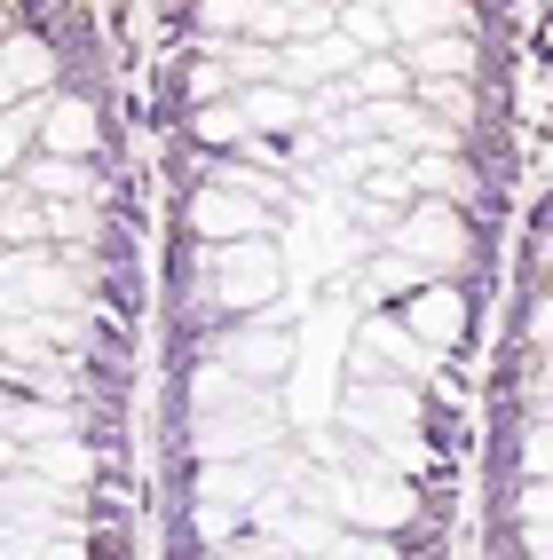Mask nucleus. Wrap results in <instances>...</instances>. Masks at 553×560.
Masks as SVG:
<instances>
[{"label": "nucleus", "instance_id": "obj_1", "mask_svg": "<svg viewBox=\"0 0 553 560\" xmlns=\"http://www.w3.org/2000/svg\"><path fill=\"white\" fill-rule=\"evenodd\" d=\"M198 301L214 316H253L285 292V260L269 237H230V245H198Z\"/></svg>", "mask_w": 553, "mask_h": 560}, {"label": "nucleus", "instance_id": "obj_2", "mask_svg": "<svg viewBox=\"0 0 553 560\" xmlns=\"http://www.w3.org/2000/svg\"><path fill=\"white\" fill-rule=\"evenodd\" d=\"M388 245H395V253H412L427 277H459V269H466V253H474V237H466V206H451V198H419V206H403V213H395V230H388Z\"/></svg>", "mask_w": 553, "mask_h": 560}, {"label": "nucleus", "instance_id": "obj_3", "mask_svg": "<svg viewBox=\"0 0 553 560\" xmlns=\"http://www.w3.org/2000/svg\"><path fill=\"white\" fill-rule=\"evenodd\" d=\"M191 434H198V458H262V451H277L285 419H277V402H269L262 387H253L245 402L191 410Z\"/></svg>", "mask_w": 553, "mask_h": 560}, {"label": "nucleus", "instance_id": "obj_4", "mask_svg": "<svg viewBox=\"0 0 553 560\" xmlns=\"http://www.w3.org/2000/svg\"><path fill=\"white\" fill-rule=\"evenodd\" d=\"M262 490H269V466L262 458H198V474H191V505L206 513V537L214 545H221V529H230L238 513L262 505Z\"/></svg>", "mask_w": 553, "mask_h": 560}, {"label": "nucleus", "instance_id": "obj_5", "mask_svg": "<svg viewBox=\"0 0 553 560\" xmlns=\"http://www.w3.org/2000/svg\"><path fill=\"white\" fill-rule=\"evenodd\" d=\"M191 237L198 245H230V237H269V198L238 190V182H198L191 190Z\"/></svg>", "mask_w": 553, "mask_h": 560}, {"label": "nucleus", "instance_id": "obj_6", "mask_svg": "<svg viewBox=\"0 0 553 560\" xmlns=\"http://www.w3.org/2000/svg\"><path fill=\"white\" fill-rule=\"evenodd\" d=\"M206 355H221L230 371H245V380H277V371L292 363V331L277 308H253L245 324H230L221 340H206Z\"/></svg>", "mask_w": 553, "mask_h": 560}, {"label": "nucleus", "instance_id": "obj_7", "mask_svg": "<svg viewBox=\"0 0 553 560\" xmlns=\"http://www.w3.org/2000/svg\"><path fill=\"white\" fill-rule=\"evenodd\" d=\"M324 498L341 505L348 521H364V529H403V521L419 513L412 481H395V474H356V481H332Z\"/></svg>", "mask_w": 553, "mask_h": 560}, {"label": "nucleus", "instance_id": "obj_8", "mask_svg": "<svg viewBox=\"0 0 553 560\" xmlns=\"http://www.w3.org/2000/svg\"><path fill=\"white\" fill-rule=\"evenodd\" d=\"M356 348H372L388 371H403V380H435V371H442V348H427L419 331L403 324V316H388V308H372V316L356 324Z\"/></svg>", "mask_w": 553, "mask_h": 560}, {"label": "nucleus", "instance_id": "obj_9", "mask_svg": "<svg viewBox=\"0 0 553 560\" xmlns=\"http://www.w3.org/2000/svg\"><path fill=\"white\" fill-rule=\"evenodd\" d=\"M403 324H412L427 348H451L459 331H466V292L451 277H419L412 292H403Z\"/></svg>", "mask_w": 553, "mask_h": 560}, {"label": "nucleus", "instance_id": "obj_10", "mask_svg": "<svg viewBox=\"0 0 553 560\" xmlns=\"http://www.w3.org/2000/svg\"><path fill=\"white\" fill-rule=\"evenodd\" d=\"M395 56L412 63V80H474V71H483L474 32H427V40H395Z\"/></svg>", "mask_w": 553, "mask_h": 560}, {"label": "nucleus", "instance_id": "obj_11", "mask_svg": "<svg viewBox=\"0 0 553 560\" xmlns=\"http://www.w3.org/2000/svg\"><path fill=\"white\" fill-rule=\"evenodd\" d=\"M403 174H412V198H451V206L483 198V174L466 166V151H412Z\"/></svg>", "mask_w": 553, "mask_h": 560}, {"label": "nucleus", "instance_id": "obj_12", "mask_svg": "<svg viewBox=\"0 0 553 560\" xmlns=\"http://www.w3.org/2000/svg\"><path fill=\"white\" fill-rule=\"evenodd\" d=\"M41 151H64V159H95V151H103V119H95L88 95H48Z\"/></svg>", "mask_w": 553, "mask_h": 560}, {"label": "nucleus", "instance_id": "obj_13", "mask_svg": "<svg viewBox=\"0 0 553 560\" xmlns=\"http://www.w3.org/2000/svg\"><path fill=\"white\" fill-rule=\"evenodd\" d=\"M16 466L56 481V490H80V481L95 474V451H88V442H71V434H41V442H24V451H16Z\"/></svg>", "mask_w": 553, "mask_h": 560}, {"label": "nucleus", "instance_id": "obj_14", "mask_svg": "<svg viewBox=\"0 0 553 560\" xmlns=\"http://www.w3.org/2000/svg\"><path fill=\"white\" fill-rule=\"evenodd\" d=\"M24 198H95L103 182H95V159H64V151H41V159H24Z\"/></svg>", "mask_w": 553, "mask_h": 560}, {"label": "nucleus", "instance_id": "obj_15", "mask_svg": "<svg viewBox=\"0 0 553 560\" xmlns=\"http://www.w3.org/2000/svg\"><path fill=\"white\" fill-rule=\"evenodd\" d=\"M0 80H9L16 95H48L56 88V48L41 40V32H9V40H0Z\"/></svg>", "mask_w": 553, "mask_h": 560}, {"label": "nucleus", "instance_id": "obj_16", "mask_svg": "<svg viewBox=\"0 0 553 560\" xmlns=\"http://www.w3.org/2000/svg\"><path fill=\"white\" fill-rule=\"evenodd\" d=\"M395 40H427V32H474V9L466 0H380Z\"/></svg>", "mask_w": 553, "mask_h": 560}, {"label": "nucleus", "instance_id": "obj_17", "mask_svg": "<svg viewBox=\"0 0 553 560\" xmlns=\"http://www.w3.org/2000/svg\"><path fill=\"white\" fill-rule=\"evenodd\" d=\"M191 135L206 142V151H245L253 142V119L238 95H214V103H191Z\"/></svg>", "mask_w": 553, "mask_h": 560}, {"label": "nucleus", "instance_id": "obj_18", "mask_svg": "<svg viewBox=\"0 0 553 560\" xmlns=\"http://www.w3.org/2000/svg\"><path fill=\"white\" fill-rule=\"evenodd\" d=\"M41 119H48V95H16L0 110V166H24V151L41 142Z\"/></svg>", "mask_w": 553, "mask_h": 560}, {"label": "nucleus", "instance_id": "obj_19", "mask_svg": "<svg viewBox=\"0 0 553 560\" xmlns=\"http://www.w3.org/2000/svg\"><path fill=\"white\" fill-rule=\"evenodd\" d=\"M412 95H419V103L435 110L442 127L474 135V110H483V103H474V80H412Z\"/></svg>", "mask_w": 553, "mask_h": 560}, {"label": "nucleus", "instance_id": "obj_20", "mask_svg": "<svg viewBox=\"0 0 553 560\" xmlns=\"http://www.w3.org/2000/svg\"><path fill=\"white\" fill-rule=\"evenodd\" d=\"M253 24V0H198V40H238V32Z\"/></svg>", "mask_w": 553, "mask_h": 560}, {"label": "nucleus", "instance_id": "obj_21", "mask_svg": "<svg viewBox=\"0 0 553 560\" xmlns=\"http://www.w3.org/2000/svg\"><path fill=\"white\" fill-rule=\"evenodd\" d=\"M182 95H191V103H214V95H238V80H230V63H221V56H206V63H191Z\"/></svg>", "mask_w": 553, "mask_h": 560}, {"label": "nucleus", "instance_id": "obj_22", "mask_svg": "<svg viewBox=\"0 0 553 560\" xmlns=\"http://www.w3.org/2000/svg\"><path fill=\"white\" fill-rule=\"evenodd\" d=\"M522 466H530L538 481L553 474V419H545V427H530V442H522Z\"/></svg>", "mask_w": 553, "mask_h": 560}, {"label": "nucleus", "instance_id": "obj_23", "mask_svg": "<svg viewBox=\"0 0 553 560\" xmlns=\"http://www.w3.org/2000/svg\"><path fill=\"white\" fill-rule=\"evenodd\" d=\"M530 348H553V292H538V301H530Z\"/></svg>", "mask_w": 553, "mask_h": 560}]
</instances>
